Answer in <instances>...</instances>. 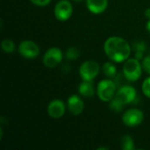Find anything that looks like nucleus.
Listing matches in <instances>:
<instances>
[{
	"label": "nucleus",
	"instance_id": "nucleus-27",
	"mask_svg": "<svg viewBox=\"0 0 150 150\" xmlns=\"http://www.w3.org/2000/svg\"><path fill=\"white\" fill-rule=\"evenodd\" d=\"M98 149H109L108 148H105V147H103V148H98Z\"/></svg>",
	"mask_w": 150,
	"mask_h": 150
},
{
	"label": "nucleus",
	"instance_id": "nucleus-11",
	"mask_svg": "<svg viewBox=\"0 0 150 150\" xmlns=\"http://www.w3.org/2000/svg\"><path fill=\"white\" fill-rule=\"evenodd\" d=\"M67 106L69 112L75 116L80 115L84 110V103L77 95H72L68 98Z\"/></svg>",
	"mask_w": 150,
	"mask_h": 150
},
{
	"label": "nucleus",
	"instance_id": "nucleus-20",
	"mask_svg": "<svg viewBox=\"0 0 150 150\" xmlns=\"http://www.w3.org/2000/svg\"><path fill=\"white\" fill-rule=\"evenodd\" d=\"M133 48H134L135 51L145 52V51H146V48H147V46H146V43H145L143 40H137V41H134V44H133Z\"/></svg>",
	"mask_w": 150,
	"mask_h": 150
},
{
	"label": "nucleus",
	"instance_id": "nucleus-8",
	"mask_svg": "<svg viewBox=\"0 0 150 150\" xmlns=\"http://www.w3.org/2000/svg\"><path fill=\"white\" fill-rule=\"evenodd\" d=\"M18 53L25 59H33L40 54V47L32 40H23L18 45Z\"/></svg>",
	"mask_w": 150,
	"mask_h": 150
},
{
	"label": "nucleus",
	"instance_id": "nucleus-14",
	"mask_svg": "<svg viewBox=\"0 0 150 150\" xmlns=\"http://www.w3.org/2000/svg\"><path fill=\"white\" fill-rule=\"evenodd\" d=\"M102 70L103 73L109 78H113L117 76V68L112 62H105L102 66Z\"/></svg>",
	"mask_w": 150,
	"mask_h": 150
},
{
	"label": "nucleus",
	"instance_id": "nucleus-4",
	"mask_svg": "<svg viewBox=\"0 0 150 150\" xmlns=\"http://www.w3.org/2000/svg\"><path fill=\"white\" fill-rule=\"evenodd\" d=\"M99 70V64L95 61L89 60L81 64L79 68V74L83 80L92 81L98 76Z\"/></svg>",
	"mask_w": 150,
	"mask_h": 150
},
{
	"label": "nucleus",
	"instance_id": "nucleus-2",
	"mask_svg": "<svg viewBox=\"0 0 150 150\" xmlns=\"http://www.w3.org/2000/svg\"><path fill=\"white\" fill-rule=\"evenodd\" d=\"M117 84L115 81L112 79L101 80L97 88V93L99 99L103 102H110L116 95Z\"/></svg>",
	"mask_w": 150,
	"mask_h": 150
},
{
	"label": "nucleus",
	"instance_id": "nucleus-18",
	"mask_svg": "<svg viewBox=\"0 0 150 150\" xmlns=\"http://www.w3.org/2000/svg\"><path fill=\"white\" fill-rule=\"evenodd\" d=\"M66 58L70 60V61H75L80 56V51L75 47H70L67 49L65 53Z\"/></svg>",
	"mask_w": 150,
	"mask_h": 150
},
{
	"label": "nucleus",
	"instance_id": "nucleus-13",
	"mask_svg": "<svg viewBox=\"0 0 150 150\" xmlns=\"http://www.w3.org/2000/svg\"><path fill=\"white\" fill-rule=\"evenodd\" d=\"M78 91L83 97L85 98H91L95 94V89L91 81L83 80L78 87Z\"/></svg>",
	"mask_w": 150,
	"mask_h": 150
},
{
	"label": "nucleus",
	"instance_id": "nucleus-7",
	"mask_svg": "<svg viewBox=\"0 0 150 150\" xmlns=\"http://www.w3.org/2000/svg\"><path fill=\"white\" fill-rule=\"evenodd\" d=\"M73 13V5L68 0H61L59 1L54 9V17L60 21L68 20Z\"/></svg>",
	"mask_w": 150,
	"mask_h": 150
},
{
	"label": "nucleus",
	"instance_id": "nucleus-1",
	"mask_svg": "<svg viewBox=\"0 0 150 150\" xmlns=\"http://www.w3.org/2000/svg\"><path fill=\"white\" fill-rule=\"evenodd\" d=\"M131 50L130 44L119 36L109 37L104 44V51L107 57L117 63L125 62L129 58Z\"/></svg>",
	"mask_w": 150,
	"mask_h": 150
},
{
	"label": "nucleus",
	"instance_id": "nucleus-21",
	"mask_svg": "<svg viewBox=\"0 0 150 150\" xmlns=\"http://www.w3.org/2000/svg\"><path fill=\"white\" fill-rule=\"evenodd\" d=\"M142 69L145 70V72H147L148 74L150 75V55L145 56L142 59Z\"/></svg>",
	"mask_w": 150,
	"mask_h": 150
},
{
	"label": "nucleus",
	"instance_id": "nucleus-5",
	"mask_svg": "<svg viewBox=\"0 0 150 150\" xmlns=\"http://www.w3.org/2000/svg\"><path fill=\"white\" fill-rule=\"evenodd\" d=\"M62 52L60 48L58 47H50L48 48L44 55H43V64L45 67L49 68V69H53L55 68L56 66H58L62 61Z\"/></svg>",
	"mask_w": 150,
	"mask_h": 150
},
{
	"label": "nucleus",
	"instance_id": "nucleus-19",
	"mask_svg": "<svg viewBox=\"0 0 150 150\" xmlns=\"http://www.w3.org/2000/svg\"><path fill=\"white\" fill-rule=\"evenodd\" d=\"M142 92L143 94L147 97L150 98V76L146 78L143 83H142Z\"/></svg>",
	"mask_w": 150,
	"mask_h": 150
},
{
	"label": "nucleus",
	"instance_id": "nucleus-22",
	"mask_svg": "<svg viewBox=\"0 0 150 150\" xmlns=\"http://www.w3.org/2000/svg\"><path fill=\"white\" fill-rule=\"evenodd\" d=\"M33 4L37 6H46L50 4L51 0H30Z\"/></svg>",
	"mask_w": 150,
	"mask_h": 150
},
{
	"label": "nucleus",
	"instance_id": "nucleus-3",
	"mask_svg": "<svg viewBox=\"0 0 150 150\" xmlns=\"http://www.w3.org/2000/svg\"><path fill=\"white\" fill-rule=\"evenodd\" d=\"M142 65L136 58H128L123 66V74L129 82H136L142 76Z\"/></svg>",
	"mask_w": 150,
	"mask_h": 150
},
{
	"label": "nucleus",
	"instance_id": "nucleus-17",
	"mask_svg": "<svg viewBox=\"0 0 150 150\" xmlns=\"http://www.w3.org/2000/svg\"><path fill=\"white\" fill-rule=\"evenodd\" d=\"M125 105L116 97H114L110 102H109V107L112 111L115 112H120L123 110Z\"/></svg>",
	"mask_w": 150,
	"mask_h": 150
},
{
	"label": "nucleus",
	"instance_id": "nucleus-26",
	"mask_svg": "<svg viewBox=\"0 0 150 150\" xmlns=\"http://www.w3.org/2000/svg\"><path fill=\"white\" fill-rule=\"evenodd\" d=\"M74 2H76V3H81V2H83V0H73Z\"/></svg>",
	"mask_w": 150,
	"mask_h": 150
},
{
	"label": "nucleus",
	"instance_id": "nucleus-25",
	"mask_svg": "<svg viewBox=\"0 0 150 150\" xmlns=\"http://www.w3.org/2000/svg\"><path fill=\"white\" fill-rule=\"evenodd\" d=\"M146 29H147V31L150 33V19L147 22V24H146Z\"/></svg>",
	"mask_w": 150,
	"mask_h": 150
},
{
	"label": "nucleus",
	"instance_id": "nucleus-6",
	"mask_svg": "<svg viewBox=\"0 0 150 150\" xmlns=\"http://www.w3.org/2000/svg\"><path fill=\"white\" fill-rule=\"evenodd\" d=\"M143 120H144L143 112L136 108L128 109L127 112H125V113L122 116L123 124L129 127H134L141 125L143 122Z\"/></svg>",
	"mask_w": 150,
	"mask_h": 150
},
{
	"label": "nucleus",
	"instance_id": "nucleus-9",
	"mask_svg": "<svg viewBox=\"0 0 150 150\" xmlns=\"http://www.w3.org/2000/svg\"><path fill=\"white\" fill-rule=\"evenodd\" d=\"M137 96V91L135 88H134L131 85H122L120 88L117 91L115 97L119 98L125 105L133 103Z\"/></svg>",
	"mask_w": 150,
	"mask_h": 150
},
{
	"label": "nucleus",
	"instance_id": "nucleus-15",
	"mask_svg": "<svg viewBox=\"0 0 150 150\" xmlns=\"http://www.w3.org/2000/svg\"><path fill=\"white\" fill-rule=\"evenodd\" d=\"M120 145L123 150L134 149V142L133 138L129 134H124L120 139Z\"/></svg>",
	"mask_w": 150,
	"mask_h": 150
},
{
	"label": "nucleus",
	"instance_id": "nucleus-16",
	"mask_svg": "<svg viewBox=\"0 0 150 150\" xmlns=\"http://www.w3.org/2000/svg\"><path fill=\"white\" fill-rule=\"evenodd\" d=\"M1 47L6 54H11L15 50V43L11 39H4L1 43Z\"/></svg>",
	"mask_w": 150,
	"mask_h": 150
},
{
	"label": "nucleus",
	"instance_id": "nucleus-10",
	"mask_svg": "<svg viewBox=\"0 0 150 150\" xmlns=\"http://www.w3.org/2000/svg\"><path fill=\"white\" fill-rule=\"evenodd\" d=\"M66 111L65 104L61 99H54L47 105V113L53 119L62 118Z\"/></svg>",
	"mask_w": 150,
	"mask_h": 150
},
{
	"label": "nucleus",
	"instance_id": "nucleus-24",
	"mask_svg": "<svg viewBox=\"0 0 150 150\" xmlns=\"http://www.w3.org/2000/svg\"><path fill=\"white\" fill-rule=\"evenodd\" d=\"M144 14H145V17H146V18H148L149 19H150V8H147V9L145 10Z\"/></svg>",
	"mask_w": 150,
	"mask_h": 150
},
{
	"label": "nucleus",
	"instance_id": "nucleus-12",
	"mask_svg": "<svg viewBox=\"0 0 150 150\" xmlns=\"http://www.w3.org/2000/svg\"><path fill=\"white\" fill-rule=\"evenodd\" d=\"M88 10L93 14L103 13L108 6V0H86Z\"/></svg>",
	"mask_w": 150,
	"mask_h": 150
},
{
	"label": "nucleus",
	"instance_id": "nucleus-23",
	"mask_svg": "<svg viewBox=\"0 0 150 150\" xmlns=\"http://www.w3.org/2000/svg\"><path fill=\"white\" fill-rule=\"evenodd\" d=\"M143 53H144V52L136 51V52H135V54H134V58H136V59H137V60H139V61L142 60V59L144 58V56H143Z\"/></svg>",
	"mask_w": 150,
	"mask_h": 150
}]
</instances>
